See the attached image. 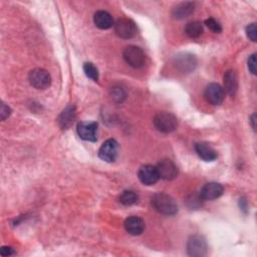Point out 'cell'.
I'll return each instance as SVG.
<instances>
[{
    "mask_svg": "<svg viewBox=\"0 0 257 257\" xmlns=\"http://www.w3.org/2000/svg\"><path fill=\"white\" fill-rule=\"evenodd\" d=\"M151 203L154 209L167 216H173L178 212V205L174 198L166 193H156L151 198Z\"/></svg>",
    "mask_w": 257,
    "mask_h": 257,
    "instance_id": "1",
    "label": "cell"
},
{
    "mask_svg": "<svg viewBox=\"0 0 257 257\" xmlns=\"http://www.w3.org/2000/svg\"><path fill=\"white\" fill-rule=\"evenodd\" d=\"M153 122L155 128L164 134H169L175 131L178 126V119L173 114L168 112H161L157 114Z\"/></svg>",
    "mask_w": 257,
    "mask_h": 257,
    "instance_id": "2",
    "label": "cell"
},
{
    "mask_svg": "<svg viewBox=\"0 0 257 257\" xmlns=\"http://www.w3.org/2000/svg\"><path fill=\"white\" fill-rule=\"evenodd\" d=\"M123 57L125 61L134 68L143 67L146 62L145 52L142 50V48L135 45H130L126 47L123 52Z\"/></svg>",
    "mask_w": 257,
    "mask_h": 257,
    "instance_id": "3",
    "label": "cell"
},
{
    "mask_svg": "<svg viewBox=\"0 0 257 257\" xmlns=\"http://www.w3.org/2000/svg\"><path fill=\"white\" fill-rule=\"evenodd\" d=\"M28 79L33 88L37 90H45L51 83L50 74L43 68H34L28 74Z\"/></svg>",
    "mask_w": 257,
    "mask_h": 257,
    "instance_id": "4",
    "label": "cell"
},
{
    "mask_svg": "<svg viewBox=\"0 0 257 257\" xmlns=\"http://www.w3.org/2000/svg\"><path fill=\"white\" fill-rule=\"evenodd\" d=\"M114 26H115V31L117 35L124 39H129L134 37L138 31L136 23L132 19L126 18V17L119 18L117 22L114 24Z\"/></svg>",
    "mask_w": 257,
    "mask_h": 257,
    "instance_id": "5",
    "label": "cell"
},
{
    "mask_svg": "<svg viewBox=\"0 0 257 257\" xmlns=\"http://www.w3.org/2000/svg\"><path fill=\"white\" fill-rule=\"evenodd\" d=\"M197 63L198 61L196 56L188 52L179 53L174 58V64L176 68L183 73H189L193 71L196 68Z\"/></svg>",
    "mask_w": 257,
    "mask_h": 257,
    "instance_id": "6",
    "label": "cell"
},
{
    "mask_svg": "<svg viewBox=\"0 0 257 257\" xmlns=\"http://www.w3.org/2000/svg\"><path fill=\"white\" fill-rule=\"evenodd\" d=\"M187 251L190 256L202 257L207 254L208 245L204 237L200 235L191 236L187 243Z\"/></svg>",
    "mask_w": 257,
    "mask_h": 257,
    "instance_id": "7",
    "label": "cell"
},
{
    "mask_svg": "<svg viewBox=\"0 0 257 257\" xmlns=\"http://www.w3.org/2000/svg\"><path fill=\"white\" fill-rule=\"evenodd\" d=\"M119 144L114 139L107 140L99 150V157L107 163H113L118 158Z\"/></svg>",
    "mask_w": 257,
    "mask_h": 257,
    "instance_id": "8",
    "label": "cell"
},
{
    "mask_svg": "<svg viewBox=\"0 0 257 257\" xmlns=\"http://www.w3.org/2000/svg\"><path fill=\"white\" fill-rule=\"evenodd\" d=\"M157 170L160 178L164 180H173L179 174V170L175 163L169 159H164L160 161L157 165Z\"/></svg>",
    "mask_w": 257,
    "mask_h": 257,
    "instance_id": "9",
    "label": "cell"
},
{
    "mask_svg": "<svg viewBox=\"0 0 257 257\" xmlns=\"http://www.w3.org/2000/svg\"><path fill=\"white\" fill-rule=\"evenodd\" d=\"M204 97L209 104H211L213 106H219L224 101L225 92L220 84L210 83L205 89Z\"/></svg>",
    "mask_w": 257,
    "mask_h": 257,
    "instance_id": "10",
    "label": "cell"
},
{
    "mask_svg": "<svg viewBox=\"0 0 257 257\" xmlns=\"http://www.w3.org/2000/svg\"><path fill=\"white\" fill-rule=\"evenodd\" d=\"M76 132L81 140L88 142H96L98 133V123L80 122L77 124Z\"/></svg>",
    "mask_w": 257,
    "mask_h": 257,
    "instance_id": "11",
    "label": "cell"
},
{
    "mask_svg": "<svg viewBox=\"0 0 257 257\" xmlns=\"http://www.w3.org/2000/svg\"><path fill=\"white\" fill-rule=\"evenodd\" d=\"M138 177L140 181L147 186H151L156 184L159 179V172L157 170V167L152 166V165H144L139 169L138 172Z\"/></svg>",
    "mask_w": 257,
    "mask_h": 257,
    "instance_id": "12",
    "label": "cell"
},
{
    "mask_svg": "<svg viewBox=\"0 0 257 257\" xmlns=\"http://www.w3.org/2000/svg\"><path fill=\"white\" fill-rule=\"evenodd\" d=\"M223 192L224 188L220 183L210 182L202 187L199 195L203 200H215L219 198L223 194Z\"/></svg>",
    "mask_w": 257,
    "mask_h": 257,
    "instance_id": "13",
    "label": "cell"
},
{
    "mask_svg": "<svg viewBox=\"0 0 257 257\" xmlns=\"http://www.w3.org/2000/svg\"><path fill=\"white\" fill-rule=\"evenodd\" d=\"M125 229L131 235H141L145 230V222L138 216H130L125 220Z\"/></svg>",
    "mask_w": 257,
    "mask_h": 257,
    "instance_id": "14",
    "label": "cell"
},
{
    "mask_svg": "<svg viewBox=\"0 0 257 257\" xmlns=\"http://www.w3.org/2000/svg\"><path fill=\"white\" fill-rule=\"evenodd\" d=\"M223 90H225L226 93L231 97H234L236 95L237 90H238V78H237V74L234 70L230 69L225 72Z\"/></svg>",
    "mask_w": 257,
    "mask_h": 257,
    "instance_id": "15",
    "label": "cell"
},
{
    "mask_svg": "<svg viewBox=\"0 0 257 257\" xmlns=\"http://www.w3.org/2000/svg\"><path fill=\"white\" fill-rule=\"evenodd\" d=\"M195 151L197 155L206 162H212L217 159L216 151L207 143L195 144Z\"/></svg>",
    "mask_w": 257,
    "mask_h": 257,
    "instance_id": "16",
    "label": "cell"
},
{
    "mask_svg": "<svg viewBox=\"0 0 257 257\" xmlns=\"http://www.w3.org/2000/svg\"><path fill=\"white\" fill-rule=\"evenodd\" d=\"M195 10L194 2H182L172 10V16L175 19H184L190 16Z\"/></svg>",
    "mask_w": 257,
    "mask_h": 257,
    "instance_id": "17",
    "label": "cell"
},
{
    "mask_svg": "<svg viewBox=\"0 0 257 257\" xmlns=\"http://www.w3.org/2000/svg\"><path fill=\"white\" fill-rule=\"evenodd\" d=\"M94 22L100 29H109L114 25V19L112 15L105 10H100L95 13Z\"/></svg>",
    "mask_w": 257,
    "mask_h": 257,
    "instance_id": "18",
    "label": "cell"
},
{
    "mask_svg": "<svg viewBox=\"0 0 257 257\" xmlns=\"http://www.w3.org/2000/svg\"><path fill=\"white\" fill-rule=\"evenodd\" d=\"M75 119V108L73 106H69L64 109L58 117V124L62 130H67L71 127Z\"/></svg>",
    "mask_w": 257,
    "mask_h": 257,
    "instance_id": "19",
    "label": "cell"
},
{
    "mask_svg": "<svg viewBox=\"0 0 257 257\" xmlns=\"http://www.w3.org/2000/svg\"><path fill=\"white\" fill-rule=\"evenodd\" d=\"M204 28L200 21H191L185 27V33L190 38H198L203 34Z\"/></svg>",
    "mask_w": 257,
    "mask_h": 257,
    "instance_id": "20",
    "label": "cell"
},
{
    "mask_svg": "<svg viewBox=\"0 0 257 257\" xmlns=\"http://www.w3.org/2000/svg\"><path fill=\"white\" fill-rule=\"evenodd\" d=\"M138 195L134 191H124L120 196V203L125 206H132L138 202Z\"/></svg>",
    "mask_w": 257,
    "mask_h": 257,
    "instance_id": "21",
    "label": "cell"
},
{
    "mask_svg": "<svg viewBox=\"0 0 257 257\" xmlns=\"http://www.w3.org/2000/svg\"><path fill=\"white\" fill-rule=\"evenodd\" d=\"M83 70L85 75L90 77L91 79L98 81L99 80V70L92 62H85L83 64Z\"/></svg>",
    "mask_w": 257,
    "mask_h": 257,
    "instance_id": "22",
    "label": "cell"
},
{
    "mask_svg": "<svg viewBox=\"0 0 257 257\" xmlns=\"http://www.w3.org/2000/svg\"><path fill=\"white\" fill-rule=\"evenodd\" d=\"M111 96L117 103H122L126 99V92L122 87H114L111 90Z\"/></svg>",
    "mask_w": 257,
    "mask_h": 257,
    "instance_id": "23",
    "label": "cell"
},
{
    "mask_svg": "<svg viewBox=\"0 0 257 257\" xmlns=\"http://www.w3.org/2000/svg\"><path fill=\"white\" fill-rule=\"evenodd\" d=\"M205 24L206 26L211 29L213 32L215 33H220L222 31V26L221 24L214 18H208L205 20Z\"/></svg>",
    "mask_w": 257,
    "mask_h": 257,
    "instance_id": "24",
    "label": "cell"
},
{
    "mask_svg": "<svg viewBox=\"0 0 257 257\" xmlns=\"http://www.w3.org/2000/svg\"><path fill=\"white\" fill-rule=\"evenodd\" d=\"M246 34L248 38H250L252 41H256L257 38V28H256V23H251L247 26L246 28Z\"/></svg>",
    "mask_w": 257,
    "mask_h": 257,
    "instance_id": "25",
    "label": "cell"
},
{
    "mask_svg": "<svg viewBox=\"0 0 257 257\" xmlns=\"http://www.w3.org/2000/svg\"><path fill=\"white\" fill-rule=\"evenodd\" d=\"M11 114V110L8 106H6L4 103H1V108H0V117H1V121H5Z\"/></svg>",
    "mask_w": 257,
    "mask_h": 257,
    "instance_id": "26",
    "label": "cell"
},
{
    "mask_svg": "<svg viewBox=\"0 0 257 257\" xmlns=\"http://www.w3.org/2000/svg\"><path fill=\"white\" fill-rule=\"evenodd\" d=\"M248 69L252 74H256V53H253L248 58Z\"/></svg>",
    "mask_w": 257,
    "mask_h": 257,
    "instance_id": "27",
    "label": "cell"
},
{
    "mask_svg": "<svg viewBox=\"0 0 257 257\" xmlns=\"http://www.w3.org/2000/svg\"><path fill=\"white\" fill-rule=\"evenodd\" d=\"M0 254L2 256H10L12 254H14V250L13 248L9 247V246H2L0 248Z\"/></svg>",
    "mask_w": 257,
    "mask_h": 257,
    "instance_id": "28",
    "label": "cell"
},
{
    "mask_svg": "<svg viewBox=\"0 0 257 257\" xmlns=\"http://www.w3.org/2000/svg\"><path fill=\"white\" fill-rule=\"evenodd\" d=\"M255 119H256V115L255 114H253L252 115V117H251V120H250V122H251V124H252V128H253V130H255Z\"/></svg>",
    "mask_w": 257,
    "mask_h": 257,
    "instance_id": "29",
    "label": "cell"
}]
</instances>
